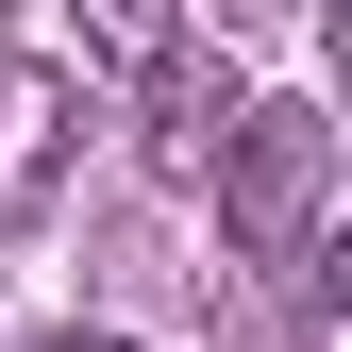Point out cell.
<instances>
[{
	"label": "cell",
	"mask_w": 352,
	"mask_h": 352,
	"mask_svg": "<svg viewBox=\"0 0 352 352\" xmlns=\"http://www.w3.org/2000/svg\"><path fill=\"white\" fill-rule=\"evenodd\" d=\"M218 235L252 252V269H302V252L336 235V118L319 101H235V135H218Z\"/></svg>",
	"instance_id": "6da1fadb"
},
{
	"label": "cell",
	"mask_w": 352,
	"mask_h": 352,
	"mask_svg": "<svg viewBox=\"0 0 352 352\" xmlns=\"http://www.w3.org/2000/svg\"><path fill=\"white\" fill-rule=\"evenodd\" d=\"M235 101H252V84H235V51L168 34V51L135 67V168H151V185H201V168H218V135H235Z\"/></svg>",
	"instance_id": "7a4b0ae2"
},
{
	"label": "cell",
	"mask_w": 352,
	"mask_h": 352,
	"mask_svg": "<svg viewBox=\"0 0 352 352\" xmlns=\"http://www.w3.org/2000/svg\"><path fill=\"white\" fill-rule=\"evenodd\" d=\"M84 168V84L51 51H0V218H51Z\"/></svg>",
	"instance_id": "3957f363"
},
{
	"label": "cell",
	"mask_w": 352,
	"mask_h": 352,
	"mask_svg": "<svg viewBox=\"0 0 352 352\" xmlns=\"http://www.w3.org/2000/svg\"><path fill=\"white\" fill-rule=\"evenodd\" d=\"M17 17H34V51L67 84H135L168 34H185V0H17Z\"/></svg>",
	"instance_id": "277c9868"
},
{
	"label": "cell",
	"mask_w": 352,
	"mask_h": 352,
	"mask_svg": "<svg viewBox=\"0 0 352 352\" xmlns=\"http://www.w3.org/2000/svg\"><path fill=\"white\" fill-rule=\"evenodd\" d=\"M51 352H151V336H101V319H67V336H51Z\"/></svg>",
	"instance_id": "5b68a950"
}]
</instances>
